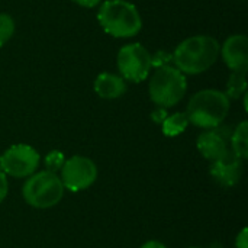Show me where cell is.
Masks as SVG:
<instances>
[{"mask_svg":"<svg viewBox=\"0 0 248 248\" xmlns=\"http://www.w3.org/2000/svg\"><path fill=\"white\" fill-rule=\"evenodd\" d=\"M219 42L209 35H193L182 41L173 54V65L185 76L209 70L219 57Z\"/></svg>","mask_w":248,"mask_h":248,"instance_id":"1","label":"cell"},{"mask_svg":"<svg viewBox=\"0 0 248 248\" xmlns=\"http://www.w3.org/2000/svg\"><path fill=\"white\" fill-rule=\"evenodd\" d=\"M231 100L228 96L217 89H205L195 93L186 108L189 124L202 129H214L222 125L228 112Z\"/></svg>","mask_w":248,"mask_h":248,"instance_id":"2","label":"cell"},{"mask_svg":"<svg viewBox=\"0 0 248 248\" xmlns=\"http://www.w3.org/2000/svg\"><path fill=\"white\" fill-rule=\"evenodd\" d=\"M97 20L102 29L113 38H132L142 28L137 6L128 0H105L99 7Z\"/></svg>","mask_w":248,"mask_h":248,"instance_id":"3","label":"cell"},{"mask_svg":"<svg viewBox=\"0 0 248 248\" xmlns=\"http://www.w3.org/2000/svg\"><path fill=\"white\" fill-rule=\"evenodd\" d=\"M187 80L186 76L179 71L174 65H166L155 68L150 77L148 93L153 103L158 108H173L186 94Z\"/></svg>","mask_w":248,"mask_h":248,"instance_id":"4","label":"cell"},{"mask_svg":"<svg viewBox=\"0 0 248 248\" xmlns=\"http://www.w3.org/2000/svg\"><path fill=\"white\" fill-rule=\"evenodd\" d=\"M64 186L58 174L48 170L35 171L22 187L23 201L35 209H49L64 198Z\"/></svg>","mask_w":248,"mask_h":248,"instance_id":"5","label":"cell"},{"mask_svg":"<svg viewBox=\"0 0 248 248\" xmlns=\"http://www.w3.org/2000/svg\"><path fill=\"white\" fill-rule=\"evenodd\" d=\"M119 76L125 81L141 83L151 73V54L140 42L124 45L116 57Z\"/></svg>","mask_w":248,"mask_h":248,"instance_id":"6","label":"cell"},{"mask_svg":"<svg viewBox=\"0 0 248 248\" xmlns=\"http://www.w3.org/2000/svg\"><path fill=\"white\" fill-rule=\"evenodd\" d=\"M39 163V153L28 144L10 145L0 155V170L15 179H28L38 171Z\"/></svg>","mask_w":248,"mask_h":248,"instance_id":"7","label":"cell"},{"mask_svg":"<svg viewBox=\"0 0 248 248\" xmlns=\"http://www.w3.org/2000/svg\"><path fill=\"white\" fill-rule=\"evenodd\" d=\"M96 163L84 155H73L65 158L62 169L60 170V179L65 190L78 193L87 190L97 180Z\"/></svg>","mask_w":248,"mask_h":248,"instance_id":"8","label":"cell"},{"mask_svg":"<svg viewBox=\"0 0 248 248\" xmlns=\"http://www.w3.org/2000/svg\"><path fill=\"white\" fill-rule=\"evenodd\" d=\"M196 148L205 160L211 163L219 161L231 153L230 135L221 131L219 126L205 129V132H202L196 140Z\"/></svg>","mask_w":248,"mask_h":248,"instance_id":"9","label":"cell"},{"mask_svg":"<svg viewBox=\"0 0 248 248\" xmlns=\"http://www.w3.org/2000/svg\"><path fill=\"white\" fill-rule=\"evenodd\" d=\"M219 55L231 71H247L248 38L244 33L228 36L219 48Z\"/></svg>","mask_w":248,"mask_h":248,"instance_id":"10","label":"cell"},{"mask_svg":"<svg viewBox=\"0 0 248 248\" xmlns=\"http://www.w3.org/2000/svg\"><path fill=\"white\" fill-rule=\"evenodd\" d=\"M209 174L219 186L232 187L243 177V160L230 153L222 160L211 163Z\"/></svg>","mask_w":248,"mask_h":248,"instance_id":"11","label":"cell"},{"mask_svg":"<svg viewBox=\"0 0 248 248\" xmlns=\"http://www.w3.org/2000/svg\"><path fill=\"white\" fill-rule=\"evenodd\" d=\"M93 89L96 94L105 100H113L125 94L126 81L113 73H100L93 83Z\"/></svg>","mask_w":248,"mask_h":248,"instance_id":"12","label":"cell"},{"mask_svg":"<svg viewBox=\"0 0 248 248\" xmlns=\"http://www.w3.org/2000/svg\"><path fill=\"white\" fill-rule=\"evenodd\" d=\"M230 150L240 160H246L248 157V124L243 121L237 125V128L230 135Z\"/></svg>","mask_w":248,"mask_h":248,"instance_id":"13","label":"cell"},{"mask_svg":"<svg viewBox=\"0 0 248 248\" xmlns=\"http://www.w3.org/2000/svg\"><path fill=\"white\" fill-rule=\"evenodd\" d=\"M189 126V119L185 112H176L171 115H167V118L161 124V131L166 137L174 138L182 135Z\"/></svg>","mask_w":248,"mask_h":248,"instance_id":"14","label":"cell"},{"mask_svg":"<svg viewBox=\"0 0 248 248\" xmlns=\"http://www.w3.org/2000/svg\"><path fill=\"white\" fill-rule=\"evenodd\" d=\"M247 71H232L230 76V80L227 83V92H224L228 99H240L247 93V78H246Z\"/></svg>","mask_w":248,"mask_h":248,"instance_id":"15","label":"cell"},{"mask_svg":"<svg viewBox=\"0 0 248 248\" xmlns=\"http://www.w3.org/2000/svg\"><path fill=\"white\" fill-rule=\"evenodd\" d=\"M16 29L15 20L7 13H0V48H3L13 36Z\"/></svg>","mask_w":248,"mask_h":248,"instance_id":"16","label":"cell"},{"mask_svg":"<svg viewBox=\"0 0 248 248\" xmlns=\"http://www.w3.org/2000/svg\"><path fill=\"white\" fill-rule=\"evenodd\" d=\"M64 163H65V155H64V153L60 151V150H51V151L45 155V158H44L45 170H48V171H51V173H55V174L62 169Z\"/></svg>","mask_w":248,"mask_h":248,"instance_id":"17","label":"cell"},{"mask_svg":"<svg viewBox=\"0 0 248 248\" xmlns=\"http://www.w3.org/2000/svg\"><path fill=\"white\" fill-rule=\"evenodd\" d=\"M173 64V54L167 52L164 49L155 51V54H151V67L153 68H161L166 65Z\"/></svg>","mask_w":248,"mask_h":248,"instance_id":"18","label":"cell"},{"mask_svg":"<svg viewBox=\"0 0 248 248\" xmlns=\"http://www.w3.org/2000/svg\"><path fill=\"white\" fill-rule=\"evenodd\" d=\"M9 193V182H7V176L0 170V205L4 202V199L7 198Z\"/></svg>","mask_w":248,"mask_h":248,"instance_id":"19","label":"cell"},{"mask_svg":"<svg viewBox=\"0 0 248 248\" xmlns=\"http://www.w3.org/2000/svg\"><path fill=\"white\" fill-rule=\"evenodd\" d=\"M235 248H248V230L243 228L235 238Z\"/></svg>","mask_w":248,"mask_h":248,"instance_id":"20","label":"cell"},{"mask_svg":"<svg viewBox=\"0 0 248 248\" xmlns=\"http://www.w3.org/2000/svg\"><path fill=\"white\" fill-rule=\"evenodd\" d=\"M167 109H164V108H158V109H155L153 113H151V119H153V122H155V124H163V121L167 118Z\"/></svg>","mask_w":248,"mask_h":248,"instance_id":"21","label":"cell"},{"mask_svg":"<svg viewBox=\"0 0 248 248\" xmlns=\"http://www.w3.org/2000/svg\"><path fill=\"white\" fill-rule=\"evenodd\" d=\"M71 1H74L76 4H78L81 7H87V9L96 7L97 4L102 3V0H71Z\"/></svg>","mask_w":248,"mask_h":248,"instance_id":"22","label":"cell"},{"mask_svg":"<svg viewBox=\"0 0 248 248\" xmlns=\"http://www.w3.org/2000/svg\"><path fill=\"white\" fill-rule=\"evenodd\" d=\"M140 248H167L166 244H163L161 241H157V240H150L147 243H144Z\"/></svg>","mask_w":248,"mask_h":248,"instance_id":"23","label":"cell"},{"mask_svg":"<svg viewBox=\"0 0 248 248\" xmlns=\"http://www.w3.org/2000/svg\"><path fill=\"white\" fill-rule=\"evenodd\" d=\"M212 248H221V247H219V246H217V244H215V246H212Z\"/></svg>","mask_w":248,"mask_h":248,"instance_id":"24","label":"cell"},{"mask_svg":"<svg viewBox=\"0 0 248 248\" xmlns=\"http://www.w3.org/2000/svg\"><path fill=\"white\" fill-rule=\"evenodd\" d=\"M190 248H201V247H190Z\"/></svg>","mask_w":248,"mask_h":248,"instance_id":"25","label":"cell"}]
</instances>
